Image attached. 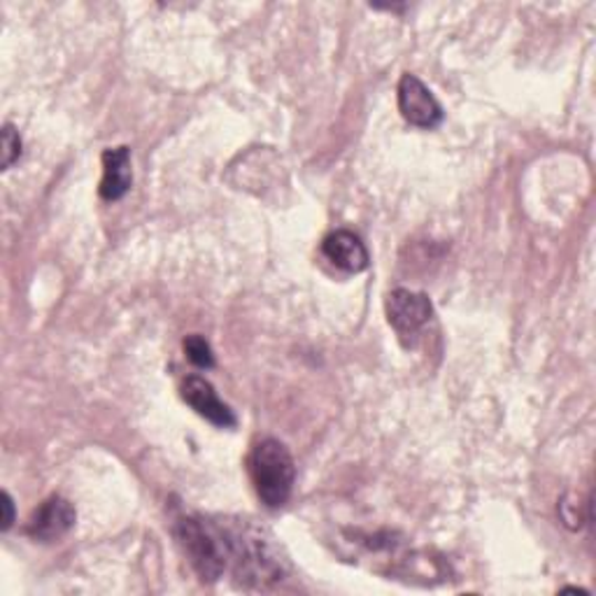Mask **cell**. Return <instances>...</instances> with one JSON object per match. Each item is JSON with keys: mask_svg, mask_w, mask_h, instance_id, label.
<instances>
[{"mask_svg": "<svg viewBox=\"0 0 596 596\" xmlns=\"http://www.w3.org/2000/svg\"><path fill=\"white\" fill-rule=\"evenodd\" d=\"M180 545L185 547L194 571L203 583H215L231 564L233 534L201 517H182L175 524Z\"/></svg>", "mask_w": 596, "mask_h": 596, "instance_id": "6da1fadb", "label": "cell"}, {"mask_svg": "<svg viewBox=\"0 0 596 596\" xmlns=\"http://www.w3.org/2000/svg\"><path fill=\"white\" fill-rule=\"evenodd\" d=\"M250 471L259 499L269 508H282L292 496L296 467L280 440L263 438L250 457Z\"/></svg>", "mask_w": 596, "mask_h": 596, "instance_id": "7a4b0ae2", "label": "cell"}, {"mask_svg": "<svg viewBox=\"0 0 596 596\" xmlns=\"http://www.w3.org/2000/svg\"><path fill=\"white\" fill-rule=\"evenodd\" d=\"M399 109L404 119L417 128H436L443 122V107L427 84L410 73L399 82Z\"/></svg>", "mask_w": 596, "mask_h": 596, "instance_id": "3957f363", "label": "cell"}, {"mask_svg": "<svg viewBox=\"0 0 596 596\" xmlns=\"http://www.w3.org/2000/svg\"><path fill=\"white\" fill-rule=\"evenodd\" d=\"M433 315V305L427 294L410 290H394L387 296V317L396 334L408 338L415 336Z\"/></svg>", "mask_w": 596, "mask_h": 596, "instance_id": "277c9868", "label": "cell"}, {"mask_svg": "<svg viewBox=\"0 0 596 596\" xmlns=\"http://www.w3.org/2000/svg\"><path fill=\"white\" fill-rule=\"evenodd\" d=\"M182 399L219 429H231L238 422L233 410L219 399L215 387L206 378H201V375H189L182 383Z\"/></svg>", "mask_w": 596, "mask_h": 596, "instance_id": "5b68a950", "label": "cell"}, {"mask_svg": "<svg viewBox=\"0 0 596 596\" xmlns=\"http://www.w3.org/2000/svg\"><path fill=\"white\" fill-rule=\"evenodd\" d=\"M75 508L71 505V501H65L61 496H52L50 501H45L40 505V511L33 515L31 524H29V534L35 541L50 543L61 539L63 534H69L71 529L75 526Z\"/></svg>", "mask_w": 596, "mask_h": 596, "instance_id": "8992f818", "label": "cell"}, {"mask_svg": "<svg viewBox=\"0 0 596 596\" xmlns=\"http://www.w3.org/2000/svg\"><path fill=\"white\" fill-rule=\"evenodd\" d=\"M324 257L334 263V266L347 273H362L368 269V250L359 236L352 231H334L322 242Z\"/></svg>", "mask_w": 596, "mask_h": 596, "instance_id": "52a82bcc", "label": "cell"}, {"mask_svg": "<svg viewBox=\"0 0 596 596\" xmlns=\"http://www.w3.org/2000/svg\"><path fill=\"white\" fill-rule=\"evenodd\" d=\"M134 182V172H130V151L128 147H117L103 151V182L101 196L105 201H119L126 196Z\"/></svg>", "mask_w": 596, "mask_h": 596, "instance_id": "ba28073f", "label": "cell"}, {"mask_svg": "<svg viewBox=\"0 0 596 596\" xmlns=\"http://www.w3.org/2000/svg\"><path fill=\"white\" fill-rule=\"evenodd\" d=\"M185 349H187V357L201 368H212L215 366V355H212V347L210 343L203 338V336H189L185 341Z\"/></svg>", "mask_w": 596, "mask_h": 596, "instance_id": "9c48e42d", "label": "cell"}, {"mask_svg": "<svg viewBox=\"0 0 596 596\" xmlns=\"http://www.w3.org/2000/svg\"><path fill=\"white\" fill-rule=\"evenodd\" d=\"M0 143H3V170H8L21 157V138H19L17 128L12 124H6L3 126V134H0Z\"/></svg>", "mask_w": 596, "mask_h": 596, "instance_id": "30bf717a", "label": "cell"}, {"mask_svg": "<svg viewBox=\"0 0 596 596\" xmlns=\"http://www.w3.org/2000/svg\"><path fill=\"white\" fill-rule=\"evenodd\" d=\"M0 505H3V524L0 526H3V532H8L14 522V503H12V496L8 492H3V503Z\"/></svg>", "mask_w": 596, "mask_h": 596, "instance_id": "8fae6325", "label": "cell"}]
</instances>
